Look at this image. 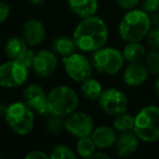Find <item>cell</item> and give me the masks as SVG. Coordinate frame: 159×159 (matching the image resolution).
<instances>
[{
	"label": "cell",
	"mask_w": 159,
	"mask_h": 159,
	"mask_svg": "<svg viewBox=\"0 0 159 159\" xmlns=\"http://www.w3.org/2000/svg\"><path fill=\"white\" fill-rule=\"evenodd\" d=\"M108 35V27L104 20L92 15L80 20L73 32V38L78 50L92 53L106 45Z\"/></svg>",
	"instance_id": "6da1fadb"
},
{
	"label": "cell",
	"mask_w": 159,
	"mask_h": 159,
	"mask_svg": "<svg viewBox=\"0 0 159 159\" xmlns=\"http://www.w3.org/2000/svg\"><path fill=\"white\" fill-rule=\"evenodd\" d=\"M152 28L151 17L143 9L129 10L118 26L120 38L125 42H141Z\"/></svg>",
	"instance_id": "7a4b0ae2"
},
{
	"label": "cell",
	"mask_w": 159,
	"mask_h": 159,
	"mask_svg": "<svg viewBox=\"0 0 159 159\" xmlns=\"http://www.w3.org/2000/svg\"><path fill=\"white\" fill-rule=\"evenodd\" d=\"M79 96L68 85H57L48 92L49 115L65 118L77 110Z\"/></svg>",
	"instance_id": "3957f363"
},
{
	"label": "cell",
	"mask_w": 159,
	"mask_h": 159,
	"mask_svg": "<svg viewBox=\"0 0 159 159\" xmlns=\"http://www.w3.org/2000/svg\"><path fill=\"white\" fill-rule=\"evenodd\" d=\"M4 120L13 133L26 136L35 127L36 112L23 100H16L8 105Z\"/></svg>",
	"instance_id": "277c9868"
},
{
	"label": "cell",
	"mask_w": 159,
	"mask_h": 159,
	"mask_svg": "<svg viewBox=\"0 0 159 159\" xmlns=\"http://www.w3.org/2000/svg\"><path fill=\"white\" fill-rule=\"evenodd\" d=\"M133 131L142 142H157L159 140V107L149 105L141 109L134 117Z\"/></svg>",
	"instance_id": "5b68a950"
},
{
	"label": "cell",
	"mask_w": 159,
	"mask_h": 159,
	"mask_svg": "<svg viewBox=\"0 0 159 159\" xmlns=\"http://www.w3.org/2000/svg\"><path fill=\"white\" fill-rule=\"evenodd\" d=\"M93 68L104 75H116L124 68L125 58L122 52L113 47H102L91 56Z\"/></svg>",
	"instance_id": "8992f818"
},
{
	"label": "cell",
	"mask_w": 159,
	"mask_h": 159,
	"mask_svg": "<svg viewBox=\"0 0 159 159\" xmlns=\"http://www.w3.org/2000/svg\"><path fill=\"white\" fill-rule=\"evenodd\" d=\"M30 70L17 60L8 59L0 63V87L14 89L24 86L30 77Z\"/></svg>",
	"instance_id": "52a82bcc"
},
{
	"label": "cell",
	"mask_w": 159,
	"mask_h": 159,
	"mask_svg": "<svg viewBox=\"0 0 159 159\" xmlns=\"http://www.w3.org/2000/svg\"><path fill=\"white\" fill-rule=\"evenodd\" d=\"M65 73L74 82L82 83L92 77L93 66L91 59L81 52H77L62 59Z\"/></svg>",
	"instance_id": "ba28073f"
},
{
	"label": "cell",
	"mask_w": 159,
	"mask_h": 159,
	"mask_svg": "<svg viewBox=\"0 0 159 159\" xmlns=\"http://www.w3.org/2000/svg\"><path fill=\"white\" fill-rule=\"evenodd\" d=\"M101 110L108 116H118L128 109V98L122 91L115 87L104 89L98 99Z\"/></svg>",
	"instance_id": "9c48e42d"
},
{
	"label": "cell",
	"mask_w": 159,
	"mask_h": 159,
	"mask_svg": "<svg viewBox=\"0 0 159 159\" xmlns=\"http://www.w3.org/2000/svg\"><path fill=\"white\" fill-rule=\"evenodd\" d=\"M65 131L74 137L90 136L94 129V121L89 113L84 111H74L64 118Z\"/></svg>",
	"instance_id": "30bf717a"
},
{
	"label": "cell",
	"mask_w": 159,
	"mask_h": 159,
	"mask_svg": "<svg viewBox=\"0 0 159 159\" xmlns=\"http://www.w3.org/2000/svg\"><path fill=\"white\" fill-rule=\"evenodd\" d=\"M22 100L40 116H49L48 93L38 83H30L22 92Z\"/></svg>",
	"instance_id": "8fae6325"
},
{
	"label": "cell",
	"mask_w": 159,
	"mask_h": 159,
	"mask_svg": "<svg viewBox=\"0 0 159 159\" xmlns=\"http://www.w3.org/2000/svg\"><path fill=\"white\" fill-rule=\"evenodd\" d=\"M57 67L59 59L57 53L49 49H40L36 51L30 70L40 79H48L57 72Z\"/></svg>",
	"instance_id": "7c38bea8"
},
{
	"label": "cell",
	"mask_w": 159,
	"mask_h": 159,
	"mask_svg": "<svg viewBox=\"0 0 159 159\" xmlns=\"http://www.w3.org/2000/svg\"><path fill=\"white\" fill-rule=\"evenodd\" d=\"M22 36L30 47H38L43 44L47 37L46 26L37 17H30L24 23L22 28Z\"/></svg>",
	"instance_id": "4fadbf2b"
},
{
	"label": "cell",
	"mask_w": 159,
	"mask_h": 159,
	"mask_svg": "<svg viewBox=\"0 0 159 159\" xmlns=\"http://www.w3.org/2000/svg\"><path fill=\"white\" fill-rule=\"evenodd\" d=\"M148 70L145 63L141 61L130 62L124 70V82L130 87H138L143 85L148 77Z\"/></svg>",
	"instance_id": "5bb4252c"
},
{
	"label": "cell",
	"mask_w": 159,
	"mask_h": 159,
	"mask_svg": "<svg viewBox=\"0 0 159 159\" xmlns=\"http://www.w3.org/2000/svg\"><path fill=\"white\" fill-rule=\"evenodd\" d=\"M140 138L134 131L121 132L118 135L115 144V152L118 157L127 158L132 156L139 147Z\"/></svg>",
	"instance_id": "9a60e30c"
},
{
	"label": "cell",
	"mask_w": 159,
	"mask_h": 159,
	"mask_svg": "<svg viewBox=\"0 0 159 159\" xmlns=\"http://www.w3.org/2000/svg\"><path fill=\"white\" fill-rule=\"evenodd\" d=\"M116 132L117 131L114 129V127H111L108 125H100V127L93 129L90 136L98 149H107L115 146L118 137Z\"/></svg>",
	"instance_id": "2e32d148"
},
{
	"label": "cell",
	"mask_w": 159,
	"mask_h": 159,
	"mask_svg": "<svg viewBox=\"0 0 159 159\" xmlns=\"http://www.w3.org/2000/svg\"><path fill=\"white\" fill-rule=\"evenodd\" d=\"M28 48H30V46L22 35L21 36L20 35L10 36L4 42V53H6L8 59L20 60Z\"/></svg>",
	"instance_id": "e0dca14e"
},
{
	"label": "cell",
	"mask_w": 159,
	"mask_h": 159,
	"mask_svg": "<svg viewBox=\"0 0 159 159\" xmlns=\"http://www.w3.org/2000/svg\"><path fill=\"white\" fill-rule=\"evenodd\" d=\"M70 11L80 19L95 15L98 9V0H67Z\"/></svg>",
	"instance_id": "ac0fdd59"
},
{
	"label": "cell",
	"mask_w": 159,
	"mask_h": 159,
	"mask_svg": "<svg viewBox=\"0 0 159 159\" xmlns=\"http://www.w3.org/2000/svg\"><path fill=\"white\" fill-rule=\"evenodd\" d=\"M77 46L74 40L73 36H67V35H61L52 42V50L57 55V57L66 58L68 56L73 55L77 50Z\"/></svg>",
	"instance_id": "d6986e66"
},
{
	"label": "cell",
	"mask_w": 159,
	"mask_h": 159,
	"mask_svg": "<svg viewBox=\"0 0 159 159\" xmlns=\"http://www.w3.org/2000/svg\"><path fill=\"white\" fill-rule=\"evenodd\" d=\"M122 56L127 62L141 61L146 55V48L141 42H129L122 49Z\"/></svg>",
	"instance_id": "ffe728a7"
},
{
	"label": "cell",
	"mask_w": 159,
	"mask_h": 159,
	"mask_svg": "<svg viewBox=\"0 0 159 159\" xmlns=\"http://www.w3.org/2000/svg\"><path fill=\"white\" fill-rule=\"evenodd\" d=\"M103 92L102 84L92 77L81 83V93L88 100H98Z\"/></svg>",
	"instance_id": "44dd1931"
},
{
	"label": "cell",
	"mask_w": 159,
	"mask_h": 159,
	"mask_svg": "<svg viewBox=\"0 0 159 159\" xmlns=\"http://www.w3.org/2000/svg\"><path fill=\"white\" fill-rule=\"evenodd\" d=\"M98 147L95 146L94 142L91 136H84V137L78 138L76 143V153L78 156L82 158H91L93 153L96 151Z\"/></svg>",
	"instance_id": "7402d4cb"
},
{
	"label": "cell",
	"mask_w": 159,
	"mask_h": 159,
	"mask_svg": "<svg viewBox=\"0 0 159 159\" xmlns=\"http://www.w3.org/2000/svg\"><path fill=\"white\" fill-rule=\"evenodd\" d=\"M114 129L117 132H128V131H133L134 129V117H132L129 113L124 112L120 115L116 116L115 120L113 122Z\"/></svg>",
	"instance_id": "603a6c76"
},
{
	"label": "cell",
	"mask_w": 159,
	"mask_h": 159,
	"mask_svg": "<svg viewBox=\"0 0 159 159\" xmlns=\"http://www.w3.org/2000/svg\"><path fill=\"white\" fill-rule=\"evenodd\" d=\"M46 130L50 135H59L65 131L64 118L57 116L49 115V118L46 122Z\"/></svg>",
	"instance_id": "cb8c5ba5"
},
{
	"label": "cell",
	"mask_w": 159,
	"mask_h": 159,
	"mask_svg": "<svg viewBox=\"0 0 159 159\" xmlns=\"http://www.w3.org/2000/svg\"><path fill=\"white\" fill-rule=\"evenodd\" d=\"M50 158L51 159H64V158H71L75 159L77 158V153L74 151L73 148H70L69 146L64 144H59L55 145L50 153Z\"/></svg>",
	"instance_id": "d4e9b609"
},
{
	"label": "cell",
	"mask_w": 159,
	"mask_h": 159,
	"mask_svg": "<svg viewBox=\"0 0 159 159\" xmlns=\"http://www.w3.org/2000/svg\"><path fill=\"white\" fill-rule=\"evenodd\" d=\"M145 66L149 74L159 77V50H152L145 57Z\"/></svg>",
	"instance_id": "484cf974"
},
{
	"label": "cell",
	"mask_w": 159,
	"mask_h": 159,
	"mask_svg": "<svg viewBox=\"0 0 159 159\" xmlns=\"http://www.w3.org/2000/svg\"><path fill=\"white\" fill-rule=\"evenodd\" d=\"M145 38L152 50H159V26H154L151 28Z\"/></svg>",
	"instance_id": "4316f807"
},
{
	"label": "cell",
	"mask_w": 159,
	"mask_h": 159,
	"mask_svg": "<svg viewBox=\"0 0 159 159\" xmlns=\"http://www.w3.org/2000/svg\"><path fill=\"white\" fill-rule=\"evenodd\" d=\"M141 9H143L148 14L159 12V0H144L142 2Z\"/></svg>",
	"instance_id": "83f0119b"
},
{
	"label": "cell",
	"mask_w": 159,
	"mask_h": 159,
	"mask_svg": "<svg viewBox=\"0 0 159 159\" xmlns=\"http://www.w3.org/2000/svg\"><path fill=\"white\" fill-rule=\"evenodd\" d=\"M35 53H36V51L34 50L32 47H30V48L26 50V52L21 57V59L17 60V61H20V62H22L23 64H25L28 69H32L34 58H35Z\"/></svg>",
	"instance_id": "f1b7e54d"
},
{
	"label": "cell",
	"mask_w": 159,
	"mask_h": 159,
	"mask_svg": "<svg viewBox=\"0 0 159 159\" xmlns=\"http://www.w3.org/2000/svg\"><path fill=\"white\" fill-rule=\"evenodd\" d=\"M10 13H11L10 4L8 2L3 1V0H0V24L4 23L9 19Z\"/></svg>",
	"instance_id": "f546056e"
},
{
	"label": "cell",
	"mask_w": 159,
	"mask_h": 159,
	"mask_svg": "<svg viewBox=\"0 0 159 159\" xmlns=\"http://www.w3.org/2000/svg\"><path fill=\"white\" fill-rule=\"evenodd\" d=\"M26 159H48L50 158V154H47L44 151L41 149H33L30 151L25 155Z\"/></svg>",
	"instance_id": "4dcf8cb0"
},
{
	"label": "cell",
	"mask_w": 159,
	"mask_h": 159,
	"mask_svg": "<svg viewBox=\"0 0 159 159\" xmlns=\"http://www.w3.org/2000/svg\"><path fill=\"white\" fill-rule=\"evenodd\" d=\"M141 2V0H117L118 6L124 10H132L134 9L139 3Z\"/></svg>",
	"instance_id": "1f68e13d"
},
{
	"label": "cell",
	"mask_w": 159,
	"mask_h": 159,
	"mask_svg": "<svg viewBox=\"0 0 159 159\" xmlns=\"http://www.w3.org/2000/svg\"><path fill=\"white\" fill-rule=\"evenodd\" d=\"M151 22H152V25L159 26V12L152 13V15H151Z\"/></svg>",
	"instance_id": "d6a6232c"
},
{
	"label": "cell",
	"mask_w": 159,
	"mask_h": 159,
	"mask_svg": "<svg viewBox=\"0 0 159 159\" xmlns=\"http://www.w3.org/2000/svg\"><path fill=\"white\" fill-rule=\"evenodd\" d=\"M91 158H106V159H108L109 158V156L107 155L106 153H103L102 151H98V152H94L93 153V155L91 156Z\"/></svg>",
	"instance_id": "836d02e7"
},
{
	"label": "cell",
	"mask_w": 159,
	"mask_h": 159,
	"mask_svg": "<svg viewBox=\"0 0 159 159\" xmlns=\"http://www.w3.org/2000/svg\"><path fill=\"white\" fill-rule=\"evenodd\" d=\"M7 108H8V105H6L4 102H0V117H3L6 116V112H7Z\"/></svg>",
	"instance_id": "e575fe53"
},
{
	"label": "cell",
	"mask_w": 159,
	"mask_h": 159,
	"mask_svg": "<svg viewBox=\"0 0 159 159\" xmlns=\"http://www.w3.org/2000/svg\"><path fill=\"white\" fill-rule=\"evenodd\" d=\"M28 1H30L32 4H34V6H40V4L43 3L46 0H28Z\"/></svg>",
	"instance_id": "d590c367"
},
{
	"label": "cell",
	"mask_w": 159,
	"mask_h": 159,
	"mask_svg": "<svg viewBox=\"0 0 159 159\" xmlns=\"http://www.w3.org/2000/svg\"><path fill=\"white\" fill-rule=\"evenodd\" d=\"M155 92H156V95H157V97L159 98V77L157 81H156L155 83Z\"/></svg>",
	"instance_id": "8d00e7d4"
},
{
	"label": "cell",
	"mask_w": 159,
	"mask_h": 159,
	"mask_svg": "<svg viewBox=\"0 0 159 159\" xmlns=\"http://www.w3.org/2000/svg\"><path fill=\"white\" fill-rule=\"evenodd\" d=\"M1 42H2V38H1V32H0V47H1Z\"/></svg>",
	"instance_id": "74e56055"
}]
</instances>
